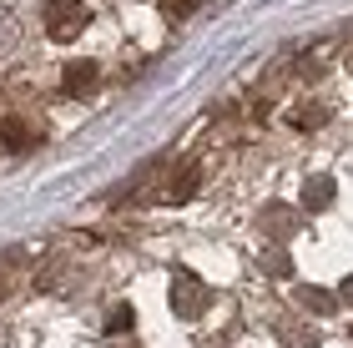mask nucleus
<instances>
[{
  "label": "nucleus",
  "mask_w": 353,
  "mask_h": 348,
  "mask_svg": "<svg viewBox=\"0 0 353 348\" xmlns=\"http://www.w3.org/2000/svg\"><path fill=\"white\" fill-rule=\"evenodd\" d=\"M86 25H91V10L81 0H51L46 6V36L51 41H76Z\"/></svg>",
  "instance_id": "nucleus-1"
},
{
  "label": "nucleus",
  "mask_w": 353,
  "mask_h": 348,
  "mask_svg": "<svg viewBox=\"0 0 353 348\" xmlns=\"http://www.w3.org/2000/svg\"><path fill=\"white\" fill-rule=\"evenodd\" d=\"M172 308L182 313V318H202L207 308V283L197 273H176L172 278Z\"/></svg>",
  "instance_id": "nucleus-2"
},
{
  "label": "nucleus",
  "mask_w": 353,
  "mask_h": 348,
  "mask_svg": "<svg viewBox=\"0 0 353 348\" xmlns=\"http://www.w3.org/2000/svg\"><path fill=\"white\" fill-rule=\"evenodd\" d=\"M96 81H101L96 61H76V66L66 71V81H61V91H66V96H86V91H96Z\"/></svg>",
  "instance_id": "nucleus-3"
},
{
  "label": "nucleus",
  "mask_w": 353,
  "mask_h": 348,
  "mask_svg": "<svg viewBox=\"0 0 353 348\" xmlns=\"http://www.w3.org/2000/svg\"><path fill=\"white\" fill-rule=\"evenodd\" d=\"M0 141H6V147H36L41 132H36V126H26L21 116H0Z\"/></svg>",
  "instance_id": "nucleus-4"
},
{
  "label": "nucleus",
  "mask_w": 353,
  "mask_h": 348,
  "mask_svg": "<svg viewBox=\"0 0 353 348\" xmlns=\"http://www.w3.org/2000/svg\"><path fill=\"white\" fill-rule=\"evenodd\" d=\"M192 192H197V167H187L182 177H172V187L162 192V202H187Z\"/></svg>",
  "instance_id": "nucleus-5"
},
{
  "label": "nucleus",
  "mask_w": 353,
  "mask_h": 348,
  "mask_svg": "<svg viewBox=\"0 0 353 348\" xmlns=\"http://www.w3.org/2000/svg\"><path fill=\"white\" fill-rule=\"evenodd\" d=\"M328 197H333V182H328V177H313V182H308V192H303V207H313V212H318V207H328Z\"/></svg>",
  "instance_id": "nucleus-6"
},
{
  "label": "nucleus",
  "mask_w": 353,
  "mask_h": 348,
  "mask_svg": "<svg viewBox=\"0 0 353 348\" xmlns=\"http://www.w3.org/2000/svg\"><path fill=\"white\" fill-rule=\"evenodd\" d=\"M197 6H202V0H162V15H167V21H187Z\"/></svg>",
  "instance_id": "nucleus-7"
},
{
  "label": "nucleus",
  "mask_w": 353,
  "mask_h": 348,
  "mask_svg": "<svg viewBox=\"0 0 353 348\" xmlns=\"http://www.w3.org/2000/svg\"><path fill=\"white\" fill-rule=\"evenodd\" d=\"M15 36H21V25H15V21H6V15H0V56H6L10 45H15Z\"/></svg>",
  "instance_id": "nucleus-8"
},
{
  "label": "nucleus",
  "mask_w": 353,
  "mask_h": 348,
  "mask_svg": "<svg viewBox=\"0 0 353 348\" xmlns=\"http://www.w3.org/2000/svg\"><path fill=\"white\" fill-rule=\"evenodd\" d=\"M126 328H132V313H126V308H117V313L106 318V334H126Z\"/></svg>",
  "instance_id": "nucleus-9"
},
{
  "label": "nucleus",
  "mask_w": 353,
  "mask_h": 348,
  "mask_svg": "<svg viewBox=\"0 0 353 348\" xmlns=\"http://www.w3.org/2000/svg\"><path fill=\"white\" fill-rule=\"evenodd\" d=\"M343 298H353V278H348V283H343Z\"/></svg>",
  "instance_id": "nucleus-10"
}]
</instances>
